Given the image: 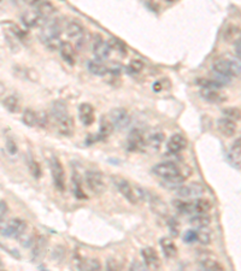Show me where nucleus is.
Returning <instances> with one entry per match:
<instances>
[{
	"label": "nucleus",
	"instance_id": "dca6fc26",
	"mask_svg": "<svg viewBox=\"0 0 241 271\" xmlns=\"http://www.w3.org/2000/svg\"><path fill=\"white\" fill-rule=\"evenodd\" d=\"M127 146L128 150L131 152L144 151V148L146 147V141H145V138L143 137V133L138 130V129L131 130L129 137H128Z\"/></svg>",
	"mask_w": 241,
	"mask_h": 271
},
{
	"label": "nucleus",
	"instance_id": "13d9d810",
	"mask_svg": "<svg viewBox=\"0 0 241 271\" xmlns=\"http://www.w3.org/2000/svg\"><path fill=\"white\" fill-rule=\"evenodd\" d=\"M0 2H2V0H0Z\"/></svg>",
	"mask_w": 241,
	"mask_h": 271
},
{
	"label": "nucleus",
	"instance_id": "603ef678",
	"mask_svg": "<svg viewBox=\"0 0 241 271\" xmlns=\"http://www.w3.org/2000/svg\"><path fill=\"white\" fill-rule=\"evenodd\" d=\"M5 93H6V87L3 82H0V99L5 98Z\"/></svg>",
	"mask_w": 241,
	"mask_h": 271
},
{
	"label": "nucleus",
	"instance_id": "6ab92c4d",
	"mask_svg": "<svg viewBox=\"0 0 241 271\" xmlns=\"http://www.w3.org/2000/svg\"><path fill=\"white\" fill-rule=\"evenodd\" d=\"M78 116H80V121L84 123L86 127H90L94 123V107L88 102H84L78 106Z\"/></svg>",
	"mask_w": 241,
	"mask_h": 271
},
{
	"label": "nucleus",
	"instance_id": "20e7f679",
	"mask_svg": "<svg viewBox=\"0 0 241 271\" xmlns=\"http://www.w3.org/2000/svg\"><path fill=\"white\" fill-rule=\"evenodd\" d=\"M28 227V223L22 218H11V220L3 221L0 223V235L18 240Z\"/></svg>",
	"mask_w": 241,
	"mask_h": 271
},
{
	"label": "nucleus",
	"instance_id": "9d476101",
	"mask_svg": "<svg viewBox=\"0 0 241 271\" xmlns=\"http://www.w3.org/2000/svg\"><path fill=\"white\" fill-rule=\"evenodd\" d=\"M152 171H153V174L156 175V176L160 177L162 180H166V178L176 176V175L181 174L180 168L175 163H173V161H164V163L154 165Z\"/></svg>",
	"mask_w": 241,
	"mask_h": 271
},
{
	"label": "nucleus",
	"instance_id": "f704fd0d",
	"mask_svg": "<svg viewBox=\"0 0 241 271\" xmlns=\"http://www.w3.org/2000/svg\"><path fill=\"white\" fill-rule=\"evenodd\" d=\"M211 223V218L206 213H199L191 218V224L194 228H207Z\"/></svg>",
	"mask_w": 241,
	"mask_h": 271
},
{
	"label": "nucleus",
	"instance_id": "f257e3e1",
	"mask_svg": "<svg viewBox=\"0 0 241 271\" xmlns=\"http://www.w3.org/2000/svg\"><path fill=\"white\" fill-rule=\"evenodd\" d=\"M212 70L216 80L224 86L233 77L241 78V59L237 56L222 55L213 61Z\"/></svg>",
	"mask_w": 241,
	"mask_h": 271
},
{
	"label": "nucleus",
	"instance_id": "c85d7f7f",
	"mask_svg": "<svg viewBox=\"0 0 241 271\" xmlns=\"http://www.w3.org/2000/svg\"><path fill=\"white\" fill-rule=\"evenodd\" d=\"M3 104H4L6 110L11 112V114H18L21 111V101H19L18 97H16L14 94L5 97L4 100H3Z\"/></svg>",
	"mask_w": 241,
	"mask_h": 271
},
{
	"label": "nucleus",
	"instance_id": "4be33fe9",
	"mask_svg": "<svg viewBox=\"0 0 241 271\" xmlns=\"http://www.w3.org/2000/svg\"><path fill=\"white\" fill-rule=\"evenodd\" d=\"M164 140H166V135H164V133H162V131H154V133L148 135L147 139H145V141H146V147L154 151L160 148Z\"/></svg>",
	"mask_w": 241,
	"mask_h": 271
},
{
	"label": "nucleus",
	"instance_id": "79ce46f5",
	"mask_svg": "<svg viewBox=\"0 0 241 271\" xmlns=\"http://www.w3.org/2000/svg\"><path fill=\"white\" fill-rule=\"evenodd\" d=\"M72 182H74V189H75V196L78 198V199H86V194L84 193V189H82V184L81 180L78 177V175H74V178H72Z\"/></svg>",
	"mask_w": 241,
	"mask_h": 271
},
{
	"label": "nucleus",
	"instance_id": "c03bdc74",
	"mask_svg": "<svg viewBox=\"0 0 241 271\" xmlns=\"http://www.w3.org/2000/svg\"><path fill=\"white\" fill-rule=\"evenodd\" d=\"M38 114V127L47 128L49 124V115L46 111H39Z\"/></svg>",
	"mask_w": 241,
	"mask_h": 271
},
{
	"label": "nucleus",
	"instance_id": "2f4dec72",
	"mask_svg": "<svg viewBox=\"0 0 241 271\" xmlns=\"http://www.w3.org/2000/svg\"><path fill=\"white\" fill-rule=\"evenodd\" d=\"M88 70L93 75L105 76L109 72V68L101 61H90L88 62Z\"/></svg>",
	"mask_w": 241,
	"mask_h": 271
},
{
	"label": "nucleus",
	"instance_id": "c9c22d12",
	"mask_svg": "<svg viewBox=\"0 0 241 271\" xmlns=\"http://www.w3.org/2000/svg\"><path fill=\"white\" fill-rule=\"evenodd\" d=\"M36 239L35 236V233L34 230L31 229V228H27V230L24 231V233L22 234L21 236H19V243L22 245L23 247H32L33 243H34V241Z\"/></svg>",
	"mask_w": 241,
	"mask_h": 271
},
{
	"label": "nucleus",
	"instance_id": "6e6552de",
	"mask_svg": "<svg viewBox=\"0 0 241 271\" xmlns=\"http://www.w3.org/2000/svg\"><path fill=\"white\" fill-rule=\"evenodd\" d=\"M205 193V187L200 182H192L188 184H182L179 189H176L177 197L182 199H196Z\"/></svg>",
	"mask_w": 241,
	"mask_h": 271
},
{
	"label": "nucleus",
	"instance_id": "5fc2aeb1",
	"mask_svg": "<svg viewBox=\"0 0 241 271\" xmlns=\"http://www.w3.org/2000/svg\"><path fill=\"white\" fill-rule=\"evenodd\" d=\"M153 89H154V91H156V92L162 91V85L159 84V82H157V84H154V85H153Z\"/></svg>",
	"mask_w": 241,
	"mask_h": 271
},
{
	"label": "nucleus",
	"instance_id": "49530a36",
	"mask_svg": "<svg viewBox=\"0 0 241 271\" xmlns=\"http://www.w3.org/2000/svg\"><path fill=\"white\" fill-rule=\"evenodd\" d=\"M144 63L141 61H138V59H134V61L130 62L129 67H128V70H129V72H131V74H138V72L143 71L144 69Z\"/></svg>",
	"mask_w": 241,
	"mask_h": 271
},
{
	"label": "nucleus",
	"instance_id": "e433bc0d",
	"mask_svg": "<svg viewBox=\"0 0 241 271\" xmlns=\"http://www.w3.org/2000/svg\"><path fill=\"white\" fill-rule=\"evenodd\" d=\"M108 42H109V46H110L111 49L118 52V53L122 55V56L127 55V52H128L127 46H125L124 42L121 41L120 39L114 38V36H112V38H110V40H109Z\"/></svg>",
	"mask_w": 241,
	"mask_h": 271
},
{
	"label": "nucleus",
	"instance_id": "3c124183",
	"mask_svg": "<svg viewBox=\"0 0 241 271\" xmlns=\"http://www.w3.org/2000/svg\"><path fill=\"white\" fill-rule=\"evenodd\" d=\"M53 257L55 259L57 260H62L63 258L65 257V249L63 246H57L56 250L53 251Z\"/></svg>",
	"mask_w": 241,
	"mask_h": 271
},
{
	"label": "nucleus",
	"instance_id": "c756f323",
	"mask_svg": "<svg viewBox=\"0 0 241 271\" xmlns=\"http://www.w3.org/2000/svg\"><path fill=\"white\" fill-rule=\"evenodd\" d=\"M114 124L111 123L109 116H103L100 120V127H99V137L100 139H108L114 131Z\"/></svg>",
	"mask_w": 241,
	"mask_h": 271
},
{
	"label": "nucleus",
	"instance_id": "de8ad7c7",
	"mask_svg": "<svg viewBox=\"0 0 241 271\" xmlns=\"http://www.w3.org/2000/svg\"><path fill=\"white\" fill-rule=\"evenodd\" d=\"M106 269L108 270H121L122 264L118 262L117 259H115V258H110V259H108V262H106Z\"/></svg>",
	"mask_w": 241,
	"mask_h": 271
},
{
	"label": "nucleus",
	"instance_id": "6e6d98bb",
	"mask_svg": "<svg viewBox=\"0 0 241 271\" xmlns=\"http://www.w3.org/2000/svg\"><path fill=\"white\" fill-rule=\"evenodd\" d=\"M0 267H3V262H2V260H0Z\"/></svg>",
	"mask_w": 241,
	"mask_h": 271
},
{
	"label": "nucleus",
	"instance_id": "0eeeda50",
	"mask_svg": "<svg viewBox=\"0 0 241 271\" xmlns=\"http://www.w3.org/2000/svg\"><path fill=\"white\" fill-rule=\"evenodd\" d=\"M67 34L69 39L74 41V46L76 49H80L84 47L86 36H85V28L78 21H70L67 25Z\"/></svg>",
	"mask_w": 241,
	"mask_h": 271
},
{
	"label": "nucleus",
	"instance_id": "bb28decb",
	"mask_svg": "<svg viewBox=\"0 0 241 271\" xmlns=\"http://www.w3.org/2000/svg\"><path fill=\"white\" fill-rule=\"evenodd\" d=\"M192 210L193 214L207 213L211 210L210 200L204 199V198H196L192 200Z\"/></svg>",
	"mask_w": 241,
	"mask_h": 271
},
{
	"label": "nucleus",
	"instance_id": "864d4df0",
	"mask_svg": "<svg viewBox=\"0 0 241 271\" xmlns=\"http://www.w3.org/2000/svg\"><path fill=\"white\" fill-rule=\"evenodd\" d=\"M24 3L25 4L31 5V6H35V5H38L39 3H40V0H24Z\"/></svg>",
	"mask_w": 241,
	"mask_h": 271
},
{
	"label": "nucleus",
	"instance_id": "aec40b11",
	"mask_svg": "<svg viewBox=\"0 0 241 271\" xmlns=\"http://www.w3.org/2000/svg\"><path fill=\"white\" fill-rule=\"evenodd\" d=\"M217 128H219L220 133L223 135L224 138H232L233 135L236 133V123L235 121L229 120V118L223 117L221 118L217 123Z\"/></svg>",
	"mask_w": 241,
	"mask_h": 271
},
{
	"label": "nucleus",
	"instance_id": "a18cd8bd",
	"mask_svg": "<svg viewBox=\"0 0 241 271\" xmlns=\"http://www.w3.org/2000/svg\"><path fill=\"white\" fill-rule=\"evenodd\" d=\"M5 148H6V152L10 154V156H16L18 152V147H17V144H16V141L14 139H8L6 140V144H5Z\"/></svg>",
	"mask_w": 241,
	"mask_h": 271
},
{
	"label": "nucleus",
	"instance_id": "a211bd4d",
	"mask_svg": "<svg viewBox=\"0 0 241 271\" xmlns=\"http://www.w3.org/2000/svg\"><path fill=\"white\" fill-rule=\"evenodd\" d=\"M59 52L63 61L68 63L69 65H74L76 63V47L71 42L63 41L61 46H59Z\"/></svg>",
	"mask_w": 241,
	"mask_h": 271
},
{
	"label": "nucleus",
	"instance_id": "2eb2a0df",
	"mask_svg": "<svg viewBox=\"0 0 241 271\" xmlns=\"http://www.w3.org/2000/svg\"><path fill=\"white\" fill-rule=\"evenodd\" d=\"M187 145H188L187 139L184 138L182 134H174L171 135L169 141H168L167 148L170 154H180L181 152L186 150Z\"/></svg>",
	"mask_w": 241,
	"mask_h": 271
},
{
	"label": "nucleus",
	"instance_id": "1a4fd4ad",
	"mask_svg": "<svg viewBox=\"0 0 241 271\" xmlns=\"http://www.w3.org/2000/svg\"><path fill=\"white\" fill-rule=\"evenodd\" d=\"M108 116L110 118L111 123L114 124V128L118 129V130H123L130 123V116L123 107L112 109Z\"/></svg>",
	"mask_w": 241,
	"mask_h": 271
},
{
	"label": "nucleus",
	"instance_id": "58836bf2",
	"mask_svg": "<svg viewBox=\"0 0 241 271\" xmlns=\"http://www.w3.org/2000/svg\"><path fill=\"white\" fill-rule=\"evenodd\" d=\"M212 240L211 233L206 230V228H198L197 229V241H199L201 245H209Z\"/></svg>",
	"mask_w": 241,
	"mask_h": 271
},
{
	"label": "nucleus",
	"instance_id": "7ed1b4c3",
	"mask_svg": "<svg viewBox=\"0 0 241 271\" xmlns=\"http://www.w3.org/2000/svg\"><path fill=\"white\" fill-rule=\"evenodd\" d=\"M61 23L57 18H49L41 25L40 39L44 44L51 49H58L62 41H59L61 36Z\"/></svg>",
	"mask_w": 241,
	"mask_h": 271
},
{
	"label": "nucleus",
	"instance_id": "5701e85b",
	"mask_svg": "<svg viewBox=\"0 0 241 271\" xmlns=\"http://www.w3.org/2000/svg\"><path fill=\"white\" fill-rule=\"evenodd\" d=\"M228 159L235 167H241V138L237 139L233 144L229 153H228Z\"/></svg>",
	"mask_w": 241,
	"mask_h": 271
},
{
	"label": "nucleus",
	"instance_id": "ea45409f",
	"mask_svg": "<svg viewBox=\"0 0 241 271\" xmlns=\"http://www.w3.org/2000/svg\"><path fill=\"white\" fill-rule=\"evenodd\" d=\"M151 206H152V209L156 211L157 213L166 214V212H167L166 204H164L163 201H162L159 198L156 197V196H153L151 198Z\"/></svg>",
	"mask_w": 241,
	"mask_h": 271
},
{
	"label": "nucleus",
	"instance_id": "ddd939ff",
	"mask_svg": "<svg viewBox=\"0 0 241 271\" xmlns=\"http://www.w3.org/2000/svg\"><path fill=\"white\" fill-rule=\"evenodd\" d=\"M92 48H93V53L95 57H97L98 61H105L111 52L109 42L103 40V38H101L100 35H95Z\"/></svg>",
	"mask_w": 241,
	"mask_h": 271
},
{
	"label": "nucleus",
	"instance_id": "8fccbe9b",
	"mask_svg": "<svg viewBox=\"0 0 241 271\" xmlns=\"http://www.w3.org/2000/svg\"><path fill=\"white\" fill-rule=\"evenodd\" d=\"M8 211H9V206H8V204H6V201L0 200V223L4 221V218L6 216V213H8Z\"/></svg>",
	"mask_w": 241,
	"mask_h": 271
},
{
	"label": "nucleus",
	"instance_id": "4c0bfd02",
	"mask_svg": "<svg viewBox=\"0 0 241 271\" xmlns=\"http://www.w3.org/2000/svg\"><path fill=\"white\" fill-rule=\"evenodd\" d=\"M196 84L200 86L201 88H222V84L220 81H217L216 78H206V77H200L197 78Z\"/></svg>",
	"mask_w": 241,
	"mask_h": 271
},
{
	"label": "nucleus",
	"instance_id": "f8f14e48",
	"mask_svg": "<svg viewBox=\"0 0 241 271\" xmlns=\"http://www.w3.org/2000/svg\"><path fill=\"white\" fill-rule=\"evenodd\" d=\"M48 240L45 235H38L32 246V259L33 262H40L42 258L45 257L46 251H47Z\"/></svg>",
	"mask_w": 241,
	"mask_h": 271
},
{
	"label": "nucleus",
	"instance_id": "4d7b16f0",
	"mask_svg": "<svg viewBox=\"0 0 241 271\" xmlns=\"http://www.w3.org/2000/svg\"><path fill=\"white\" fill-rule=\"evenodd\" d=\"M167 2H173V0H167Z\"/></svg>",
	"mask_w": 241,
	"mask_h": 271
},
{
	"label": "nucleus",
	"instance_id": "393cba45",
	"mask_svg": "<svg viewBox=\"0 0 241 271\" xmlns=\"http://www.w3.org/2000/svg\"><path fill=\"white\" fill-rule=\"evenodd\" d=\"M22 22L24 23V25L27 28H34L38 27L39 24H42L41 18L39 17L36 10H31V11L24 12V15L22 16Z\"/></svg>",
	"mask_w": 241,
	"mask_h": 271
},
{
	"label": "nucleus",
	"instance_id": "39448f33",
	"mask_svg": "<svg viewBox=\"0 0 241 271\" xmlns=\"http://www.w3.org/2000/svg\"><path fill=\"white\" fill-rule=\"evenodd\" d=\"M86 183L90 189L97 196H101L106 191V182H105L103 174L97 170H90L86 173Z\"/></svg>",
	"mask_w": 241,
	"mask_h": 271
},
{
	"label": "nucleus",
	"instance_id": "37998d69",
	"mask_svg": "<svg viewBox=\"0 0 241 271\" xmlns=\"http://www.w3.org/2000/svg\"><path fill=\"white\" fill-rule=\"evenodd\" d=\"M29 173L32 174V176L34 178H40L42 175V169L41 165L39 164V161H36L35 159H32L29 161Z\"/></svg>",
	"mask_w": 241,
	"mask_h": 271
},
{
	"label": "nucleus",
	"instance_id": "cd10ccee",
	"mask_svg": "<svg viewBox=\"0 0 241 271\" xmlns=\"http://www.w3.org/2000/svg\"><path fill=\"white\" fill-rule=\"evenodd\" d=\"M184 181H186V176H183L182 174H179L176 175V176H173V177H169V178H166V180H163V182H162V186L164 188H167V189H179V188L182 186L184 183Z\"/></svg>",
	"mask_w": 241,
	"mask_h": 271
},
{
	"label": "nucleus",
	"instance_id": "f3484780",
	"mask_svg": "<svg viewBox=\"0 0 241 271\" xmlns=\"http://www.w3.org/2000/svg\"><path fill=\"white\" fill-rule=\"evenodd\" d=\"M143 259H144V263L146 267L151 270H157L160 267V259H159V256H158L157 251L154 249H152V247H146V249L143 250Z\"/></svg>",
	"mask_w": 241,
	"mask_h": 271
},
{
	"label": "nucleus",
	"instance_id": "f03ea898",
	"mask_svg": "<svg viewBox=\"0 0 241 271\" xmlns=\"http://www.w3.org/2000/svg\"><path fill=\"white\" fill-rule=\"evenodd\" d=\"M112 182L116 186L118 192H120L122 196L129 201L130 204L137 205L140 203V201H143L145 197H146V193H145L143 188L135 186V184H131L127 178L122 176H112Z\"/></svg>",
	"mask_w": 241,
	"mask_h": 271
},
{
	"label": "nucleus",
	"instance_id": "473e14b6",
	"mask_svg": "<svg viewBox=\"0 0 241 271\" xmlns=\"http://www.w3.org/2000/svg\"><path fill=\"white\" fill-rule=\"evenodd\" d=\"M78 270H100L101 264L99 263L98 259H82L77 260V265H76Z\"/></svg>",
	"mask_w": 241,
	"mask_h": 271
},
{
	"label": "nucleus",
	"instance_id": "a19ab883",
	"mask_svg": "<svg viewBox=\"0 0 241 271\" xmlns=\"http://www.w3.org/2000/svg\"><path fill=\"white\" fill-rule=\"evenodd\" d=\"M224 117L229 118L233 121H240L241 120V110L239 107H227L223 110Z\"/></svg>",
	"mask_w": 241,
	"mask_h": 271
},
{
	"label": "nucleus",
	"instance_id": "a878e982",
	"mask_svg": "<svg viewBox=\"0 0 241 271\" xmlns=\"http://www.w3.org/2000/svg\"><path fill=\"white\" fill-rule=\"evenodd\" d=\"M200 265L204 270H210V271H223L224 266L221 264L216 258L211 256H205L200 259Z\"/></svg>",
	"mask_w": 241,
	"mask_h": 271
},
{
	"label": "nucleus",
	"instance_id": "72a5a7b5",
	"mask_svg": "<svg viewBox=\"0 0 241 271\" xmlns=\"http://www.w3.org/2000/svg\"><path fill=\"white\" fill-rule=\"evenodd\" d=\"M22 122L29 128L36 127L38 125V114L32 109H25L22 115Z\"/></svg>",
	"mask_w": 241,
	"mask_h": 271
},
{
	"label": "nucleus",
	"instance_id": "412c9836",
	"mask_svg": "<svg viewBox=\"0 0 241 271\" xmlns=\"http://www.w3.org/2000/svg\"><path fill=\"white\" fill-rule=\"evenodd\" d=\"M160 247H162V251H163L164 256H166L168 259H173L177 256V247L175 242L169 237H163V239L160 240Z\"/></svg>",
	"mask_w": 241,
	"mask_h": 271
},
{
	"label": "nucleus",
	"instance_id": "7c9ffc66",
	"mask_svg": "<svg viewBox=\"0 0 241 271\" xmlns=\"http://www.w3.org/2000/svg\"><path fill=\"white\" fill-rule=\"evenodd\" d=\"M239 40H241V29L236 27V25L227 27L226 31H224V41L236 44Z\"/></svg>",
	"mask_w": 241,
	"mask_h": 271
},
{
	"label": "nucleus",
	"instance_id": "09e8293b",
	"mask_svg": "<svg viewBox=\"0 0 241 271\" xmlns=\"http://www.w3.org/2000/svg\"><path fill=\"white\" fill-rule=\"evenodd\" d=\"M183 241L187 243H192L197 241V230H188L183 236Z\"/></svg>",
	"mask_w": 241,
	"mask_h": 271
},
{
	"label": "nucleus",
	"instance_id": "4468645a",
	"mask_svg": "<svg viewBox=\"0 0 241 271\" xmlns=\"http://www.w3.org/2000/svg\"><path fill=\"white\" fill-rule=\"evenodd\" d=\"M200 97L211 104H223L227 100V95L220 88H201Z\"/></svg>",
	"mask_w": 241,
	"mask_h": 271
},
{
	"label": "nucleus",
	"instance_id": "9b49d317",
	"mask_svg": "<svg viewBox=\"0 0 241 271\" xmlns=\"http://www.w3.org/2000/svg\"><path fill=\"white\" fill-rule=\"evenodd\" d=\"M56 122H57V129L58 133L64 137H71L74 133V120L69 116V114H63L55 117Z\"/></svg>",
	"mask_w": 241,
	"mask_h": 271
},
{
	"label": "nucleus",
	"instance_id": "423d86ee",
	"mask_svg": "<svg viewBox=\"0 0 241 271\" xmlns=\"http://www.w3.org/2000/svg\"><path fill=\"white\" fill-rule=\"evenodd\" d=\"M49 170H51V176L53 180L55 186L59 192L65 191V171L63 164L57 157H52L49 159Z\"/></svg>",
	"mask_w": 241,
	"mask_h": 271
},
{
	"label": "nucleus",
	"instance_id": "b1692460",
	"mask_svg": "<svg viewBox=\"0 0 241 271\" xmlns=\"http://www.w3.org/2000/svg\"><path fill=\"white\" fill-rule=\"evenodd\" d=\"M36 12H38L39 17L41 18L42 23H44L45 21H47V19L52 18V16H53V14L56 12V9H55V6L51 4V3L44 2V3H41V4L38 5Z\"/></svg>",
	"mask_w": 241,
	"mask_h": 271
}]
</instances>
